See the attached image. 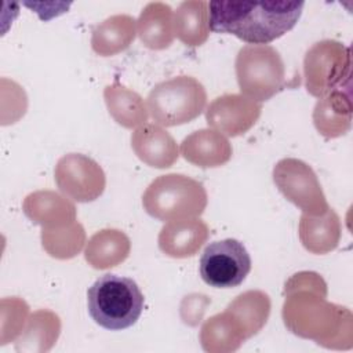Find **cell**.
Listing matches in <instances>:
<instances>
[{
    "mask_svg": "<svg viewBox=\"0 0 353 353\" xmlns=\"http://www.w3.org/2000/svg\"><path fill=\"white\" fill-rule=\"evenodd\" d=\"M59 189L77 201H92L105 186V175L99 165L81 154L62 157L55 168Z\"/></svg>",
    "mask_w": 353,
    "mask_h": 353,
    "instance_id": "9c48e42d",
    "label": "cell"
},
{
    "mask_svg": "<svg viewBox=\"0 0 353 353\" xmlns=\"http://www.w3.org/2000/svg\"><path fill=\"white\" fill-rule=\"evenodd\" d=\"M205 102L204 87L190 76L159 83L148 95V109L153 120L165 127L192 121L204 110Z\"/></svg>",
    "mask_w": 353,
    "mask_h": 353,
    "instance_id": "277c9868",
    "label": "cell"
},
{
    "mask_svg": "<svg viewBox=\"0 0 353 353\" xmlns=\"http://www.w3.org/2000/svg\"><path fill=\"white\" fill-rule=\"evenodd\" d=\"M135 21L128 15H116L98 25L92 36V48L102 55L124 50L134 40Z\"/></svg>",
    "mask_w": 353,
    "mask_h": 353,
    "instance_id": "2e32d148",
    "label": "cell"
},
{
    "mask_svg": "<svg viewBox=\"0 0 353 353\" xmlns=\"http://www.w3.org/2000/svg\"><path fill=\"white\" fill-rule=\"evenodd\" d=\"M143 294L128 277L103 274L88 288L87 305L91 319L110 331L125 330L137 323L143 310Z\"/></svg>",
    "mask_w": 353,
    "mask_h": 353,
    "instance_id": "7a4b0ae2",
    "label": "cell"
},
{
    "mask_svg": "<svg viewBox=\"0 0 353 353\" xmlns=\"http://www.w3.org/2000/svg\"><path fill=\"white\" fill-rule=\"evenodd\" d=\"M114 230H102L101 233H97L88 243L87 250H85V259L94 266L99 269L105 268H112L116 265L113 256L109 254L112 251L114 252H121L123 255L127 256L128 252V239L123 234L119 233L113 239L112 244L109 245Z\"/></svg>",
    "mask_w": 353,
    "mask_h": 353,
    "instance_id": "e0dca14e",
    "label": "cell"
},
{
    "mask_svg": "<svg viewBox=\"0 0 353 353\" xmlns=\"http://www.w3.org/2000/svg\"><path fill=\"white\" fill-rule=\"evenodd\" d=\"M174 32L189 46H200L210 32L208 3L183 1L174 15Z\"/></svg>",
    "mask_w": 353,
    "mask_h": 353,
    "instance_id": "9a60e30c",
    "label": "cell"
},
{
    "mask_svg": "<svg viewBox=\"0 0 353 353\" xmlns=\"http://www.w3.org/2000/svg\"><path fill=\"white\" fill-rule=\"evenodd\" d=\"M327 218L320 219H310L307 215H303L301 219V239L303 245L310 250L312 252H327L336 247L339 234L323 233L324 229L338 222V216L332 211H327Z\"/></svg>",
    "mask_w": 353,
    "mask_h": 353,
    "instance_id": "ac0fdd59",
    "label": "cell"
},
{
    "mask_svg": "<svg viewBox=\"0 0 353 353\" xmlns=\"http://www.w3.org/2000/svg\"><path fill=\"white\" fill-rule=\"evenodd\" d=\"M131 142L138 157L152 167H170L178 157L176 145L171 135L154 124H145L138 128Z\"/></svg>",
    "mask_w": 353,
    "mask_h": 353,
    "instance_id": "7c38bea8",
    "label": "cell"
},
{
    "mask_svg": "<svg viewBox=\"0 0 353 353\" xmlns=\"http://www.w3.org/2000/svg\"><path fill=\"white\" fill-rule=\"evenodd\" d=\"M229 142L215 131L201 130L182 142V154L200 167H216L230 157Z\"/></svg>",
    "mask_w": 353,
    "mask_h": 353,
    "instance_id": "4fadbf2b",
    "label": "cell"
},
{
    "mask_svg": "<svg viewBox=\"0 0 353 353\" xmlns=\"http://www.w3.org/2000/svg\"><path fill=\"white\" fill-rule=\"evenodd\" d=\"M303 6V1H210V30L266 46L296 25Z\"/></svg>",
    "mask_w": 353,
    "mask_h": 353,
    "instance_id": "6da1fadb",
    "label": "cell"
},
{
    "mask_svg": "<svg viewBox=\"0 0 353 353\" xmlns=\"http://www.w3.org/2000/svg\"><path fill=\"white\" fill-rule=\"evenodd\" d=\"M251 270V256L244 244L236 239H225L208 244L200 258L203 281L215 288L240 285Z\"/></svg>",
    "mask_w": 353,
    "mask_h": 353,
    "instance_id": "8992f818",
    "label": "cell"
},
{
    "mask_svg": "<svg viewBox=\"0 0 353 353\" xmlns=\"http://www.w3.org/2000/svg\"><path fill=\"white\" fill-rule=\"evenodd\" d=\"M306 90L314 97L335 92L343 79H349V48L334 40L316 43L305 57Z\"/></svg>",
    "mask_w": 353,
    "mask_h": 353,
    "instance_id": "52a82bcc",
    "label": "cell"
},
{
    "mask_svg": "<svg viewBox=\"0 0 353 353\" xmlns=\"http://www.w3.org/2000/svg\"><path fill=\"white\" fill-rule=\"evenodd\" d=\"M146 212L161 221H181L200 215L207 205V193L201 183L179 174L154 179L142 197Z\"/></svg>",
    "mask_w": 353,
    "mask_h": 353,
    "instance_id": "3957f363",
    "label": "cell"
},
{
    "mask_svg": "<svg viewBox=\"0 0 353 353\" xmlns=\"http://www.w3.org/2000/svg\"><path fill=\"white\" fill-rule=\"evenodd\" d=\"M138 33L149 48L160 50L168 47L174 37L171 7L159 1L149 3L138 19Z\"/></svg>",
    "mask_w": 353,
    "mask_h": 353,
    "instance_id": "5bb4252c",
    "label": "cell"
},
{
    "mask_svg": "<svg viewBox=\"0 0 353 353\" xmlns=\"http://www.w3.org/2000/svg\"><path fill=\"white\" fill-rule=\"evenodd\" d=\"M261 105L241 95H223L216 98L207 110L211 127L226 135H239L247 131L258 119Z\"/></svg>",
    "mask_w": 353,
    "mask_h": 353,
    "instance_id": "30bf717a",
    "label": "cell"
},
{
    "mask_svg": "<svg viewBox=\"0 0 353 353\" xmlns=\"http://www.w3.org/2000/svg\"><path fill=\"white\" fill-rule=\"evenodd\" d=\"M207 234V226L201 221H170L160 232L159 247L174 258L192 256L203 245Z\"/></svg>",
    "mask_w": 353,
    "mask_h": 353,
    "instance_id": "8fae6325",
    "label": "cell"
},
{
    "mask_svg": "<svg viewBox=\"0 0 353 353\" xmlns=\"http://www.w3.org/2000/svg\"><path fill=\"white\" fill-rule=\"evenodd\" d=\"M236 74L240 90L251 101H268L284 81V63L270 46H245L236 58Z\"/></svg>",
    "mask_w": 353,
    "mask_h": 353,
    "instance_id": "5b68a950",
    "label": "cell"
},
{
    "mask_svg": "<svg viewBox=\"0 0 353 353\" xmlns=\"http://www.w3.org/2000/svg\"><path fill=\"white\" fill-rule=\"evenodd\" d=\"M273 178L280 192L302 211L321 215L330 210L314 172L303 161L295 159L279 161Z\"/></svg>",
    "mask_w": 353,
    "mask_h": 353,
    "instance_id": "ba28073f",
    "label": "cell"
}]
</instances>
